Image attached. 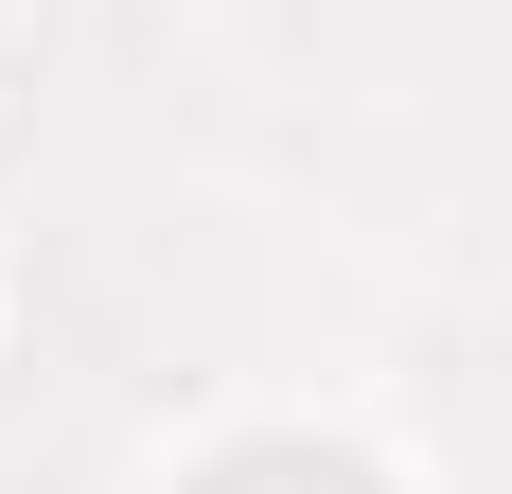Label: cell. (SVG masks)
I'll return each mask as SVG.
<instances>
[{
	"instance_id": "1",
	"label": "cell",
	"mask_w": 512,
	"mask_h": 494,
	"mask_svg": "<svg viewBox=\"0 0 512 494\" xmlns=\"http://www.w3.org/2000/svg\"><path fill=\"white\" fill-rule=\"evenodd\" d=\"M195 494H389V477H371L354 442H230Z\"/></svg>"
}]
</instances>
